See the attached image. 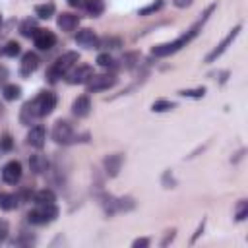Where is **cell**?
<instances>
[{"mask_svg":"<svg viewBox=\"0 0 248 248\" xmlns=\"http://www.w3.org/2000/svg\"><path fill=\"white\" fill-rule=\"evenodd\" d=\"M213 8L215 6H209L207 10H205V14L202 16V19H198L184 35H180L176 41H172V43H165V45H157V46H153L151 48V54L153 56H157V58H165V56H170V54H174V52H178L180 48H184L192 39H196L198 37V33H200V29H202V25L205 23V19L209 17V14L213 12Z\"/></svg>","mask_w":248,"mask_h":248,"instance_id":"1","label":"cell"},{"mask_svg":"<svg viewBox=\"0 0 248 248\" xmlns=\"http://www.w3.org/2000/svg\"><path fill=\"white\" fill-rule=\"evenodd\" d=\"M78 60H79V54H78L76 50L64 52V54L58 56V58L52 62V66L46 70V79H48L50 83H56L60 78L68 76V72L78 64Z\"/></svg>","mask_w":248,"mask_h":248,"instance_id":"2","label":"cell"},{"mask_svg":"<svg viewBox=\"0 0 248 248\" xmlns=\"http://www.w3.org/2000/svg\"><path fill=\"white\" fill-rule=\"evenodd\" d=\"M56 217H58L56 203H37V207L27 213V221L31 225H48Z\"/></svg>","mask_w":248,"mask_h":248,"instance_id":"3","label":"cell"},{"mask_svg":"<svg viewBox=\"0 0 248 248\" xmlns=\"http://www.w3.org/2000/svg\"><path fill=\"white\" fill-rule=\"evenodd\" d=\"M52 140L60 145H70L78 140V134L68 120H56L52 128Z\"/></svg>","mask_w":248,"mask_h":248,"instance_id":"4","label":"cell"},{"mask_svg":"<svg viewBox=\"0 0 248 248\" xmlns=\"http://www.w3.org/2000/svg\"><path fill=\"white\" fill-rule=\"evenodd\" d=\"M56 95L52 93V91H41L35 99H33V105H35V110H37V114H39V118L41 116H48L54 108H56Z\"/></svg>","mask_w":248,"mask_h":248,"instance_id":"5","label":"cell"},{"mask_svg":"<svg viewBox=\"0 0 248 248\" xmlns=\"http://www.w3.org/2000/svg\"><path fill=\"white\" fill-rule=\"evenodd\" d=\"M114 83H116V76H112V74H93L87 79L85 87H87V93H97V91H105V89L112 87Z\"/></svg>","mask_w":248,"mask_h":248,"instance_id":"6","label":"cell"},{"mask_svg":"<svg viewBox=\"0 0 248 248\" xmlns=\"http://www.w3.org/2000/svg\"><path fill=\"white\" fill-rule=\"evenodd\" d=\"M240 29H242L240 25L232 27V29L229 31V35H227V37H225V39H223V41H221V43H219V45H217V46H215V48H213V50H211V52H209V54L205 56V62H213L215 58H219V56H221V54H223V52H225V50L229 48V45H231V43H232V41H234V39L238 37Z\"/></svg>","mask_w":248,"mask_h":248,"instance_id":"7","label":"cell"},{"mask_svg":"<svg viewBox=\"0 0 248 248\" xmlns=\"http://www.w3.org/2000/svg\"><path fill=\"white\" fill-rule=\"evenodd\" d=\"M33 43L39 50H50L56 45V35L48 29H37L33 35Z\"/></svg>","mask_w":248,"mask_h":248,"instance_id":"8","label":"cell"},{"mask_svg":"<svg viewBox=\"0 0 248 248\" xmlns=\"http://www.w3.org/2000/svg\"><path fill=\"white\" fill-rule=\"evenodd\" d=\"M93 66H87V64H81L78 68H74L72 72H68V83L72 85H79V83H87V79L93 76Z\"/></svg>","mask_w":248,"mask_h":248,"instance_id":"9","label":"cell"},{"mask_svg":"<svg viewBox=\"0 0 248 248\" xmlns=\"http://www.w3.org/2000/svg\"><path fill=\"white\" fill-rule=\"evenodd\" d=\"M21 163L19 161H8L2 169V180L6 184H17L21 178Z\"/></svg>","mask_w":248,"mask_h":248,"instance_id":"10","label":"cell"},{"mask_svg":"<svg viewBox=\"0 0 248 248\" xmlns=\"http://www.w3.org/2000/svg\"><path fill=\"white\" fill-rule=\"evenodd\" d=\"M76 43H78L79 46H85V48H97L99 37H97V33H95L93 29L85 27V29H79V31L76 33Z\"/></svg>","mask_w":248,"mask_h":248,"instance_id":"11","label":"cell"},{"mask_svg":"<svg viewBox=\"0 0 248 248\" xmlns=\"http://www.w3.org/2000/svg\"><path fill=\"white\" fill-rule=\"evenodd\" d=\"M39 68V56L35 52H25L21 56V62H19V74L25 78V76H31L35 70Z\"/></svg>","mask_w":248,"mask_h":248,"instance_id":"12","label":"cell"},{"mask_svg":"<svg viewBox=\"0 0 248 248\" xmlns=\"http://www.w3.org/2000/svg\"><path fill=\"white\" fill-rule=\"evenodd\" d=\"M45 140H46V130H45V126H41V124L31 126V130L27 132V143H29L31 147L41 149V147L45 145Z\"/></svg>","mask_w":248,"mask_h":248,"instance_id":"13","label":"cell"},{"mask_svg":"<svg viewBox=\"0 0 248 248\" xmlns=\"http://www.w3.org/2000/svg\"><path fill=\"white\" fill-rule=\"evenodd\" d=\"M72 112H74V116H78V118H85V116L91 112V101H89V97H87V95L76 97L74 103H72Z\"/></svg>","mask_w":248,"mask_h":248,"instance_id":"14","label":"cell"},{"mask_svg":"<svg viewBox=\"0 0 248 248\" xmlns=\"http://www.w3.org/2000/svg\"><path fill=\"white\" fill-rule=\"evenodd\" d=\"M56 25L62 31H74L79 25V16H76L72 12H62L58 16V19H56Z\"/></svg>","mask_w":248,"mask_h":248,"instance_id":"15","label":"cell"},{"mask_svg":"<svg viewBox=\"0 0 248 248\" xmlns=\"http://www.w3.org/2000/svg\"><path fill=\"white\" fill-rule=\"evenodd\" d=\"M122 163H124V157L120 153H112V155L105 157V161H103L105 170H107L108 176H116L118 170H120V167H122Z\"/></svg>","mask_w":248,"mask_h":248,"instance_id":"16","label":"cell"},{"mask_svg":"<svg viewBox=\"0 0 248 248\" xmlns=\"http://www.w3.org/2000/svg\"><path fill=\"white\" fill-rule=\"evenodd\" d=\"M37 118H39V114H37V110H35L33 101H27V103L21 107V112H19V120H21V124H23V126H31Z\"/></svg>","mask_w":248,"mask_h":248,"instance_id":"17","label":"cell"},{"mask_svg":"<svg viewBox=\"0 0 248 248\" xmlns=\"http://www.w3.org/2000/svg\"><path fill=\"white\" fill-rule=\"evenodd\" d=\"M29 167H31V170H33L35 174H43V172L48 170V161H46L45 155L37 153V155H31V157H29Z\"/></svg>","mask_w":248,"mask_h":248,"instance_id":"18","label":"cell"},{"mask_svg":"<svg viewBox=\"0 0 248 248\" xmlns=\"http://www.w3.org/2000/svg\"><path fill=\"white\" fill-rule=\"evenodd\" d=\"M19 205V196L17 194H8V192H2L0 194V209L4 211H12Z\"/></svg>","mask_w":248,"mask_h":248,"instance_id":"19","label":"cell"},{"mask_svg":"<svg viewBox=\"0 0 248 248\" xmlns=\"http://www.w3.org/2000/svg\"><path fill=\"white\" fill-rule=\"evenodd\" d=\"M54 12H56V6L52 2H45V4L35 6V16L39 19H50L54 16Z\"/></svg>","mask_w":248,"mask_h":248,"instance_id":"20","label":"cell"},{"mask_svg":"<svg viewBox=\"0 0 248 248\" xmlns=\"http://www.w3.org/2000/svg\"><path fill=\"white\" fill-rule=\"evenodd\" d=\"M83 8H85V12H87L91 17H99V16L105 12V2H103V0H85Z\"/></svg>","mask_w":248,"mask_h":248,"instance_id":"21","label":"cell"},{"mask_svg":"<svg viewBox=\"0 0 248 248\" xmlns=\"http://www.w3.org/2000/svg\"><path fill=\"white\" fill-rule=\"evenodd\" d=\"M33 202H35V205L37 203H54L56 202V196H54L52 190L43 188V190H39V192L33 194Z\"/></svg>","mask_w":248,"mask_h":248,"instance_id":"22","label":"cell"},{"mask_svg":"<svg viewBox=\"0 0 248 248\" xmlns=\"http://www.w3.org/2000/svg\"><path fill=\"white\" fill-rule=\"evenodd\" d=\"M2 97H4L6 101H16V99L21 97V87L16 85V83H6V85L2 87Z\"/></svg>","mask_w":248,"mask_h":248,"instance_id":"23","label":"cell"},{"mask_svg":"<svg viewBox=\"0 0 248 248\" xmlns=\"http://www.w3.org/2000/svg\"><path fill=\"white\" fill-rule=\"evenodd\" d=\"M19 52H21V46H19L17 41H8V43L0 48V54H2V56H10V58L17 56Z\"/></svg>","mask_w":248,"mask_h":248,"instance_id":"24","label":"cell"},{"mask_svg":"<svg viewBox=\"0 0 248 248\" xmlns=\"http://www.w3.org/2000/svg\"><path fill=\"white\" fill-rule=\"evenodd\" d=\"M99 46H103V48H107V50H114V48H120V46H122V41H120L118 37H103V39H99L97 48H99Z\"/></svg>","mask_w":248,"mask_h":248,"instance_id":"25","label":"cell"},{"mask_svg":"<svg viewBox=\"0 0 248 248\" xmlns=\"http://www.w3.org/2000/svg\"><path fill=\"white\" fill-rule=\"evenodd\" d=\"M35 31H37V23H35L33 19H25V21H21V25H19V33H21L23 37L31 39V37L35 35Z\"/></svg>","mask_w":248,"mask_h":248,"instance_id":"26","label":"cell"},{"mask_svg":"<svg viewBox=\"0 0 248 248\" xmlns=\"http://www.w3.org/2000/svg\"><path fill=\"white\" fill-rule=\"evenodd\" d=\"M176 105L172 103V101H167V99H159V101H155L153 105H151V110L153 112H167V110H172Z\"/></svg>","mask_w":248,"mask_h":248,"instance_id":"27","label":"cell"},{"mask_svg":"<svg viewBox=\"0 0 248 248\" xmlns=\"http://www.w3.org/2000/svg\"><path fill=\"white\" fill-rule=\"evenodd\" d=\"M97 64H99L101 68H105V70H110V68L116 66V60H114L108 52H101V54L97 56Z\"/></svg>","mask_w":248,"mask_h":248,"instance_id":"28","label":"cell"},{"mask_svg":"<svg viewBox=\"0 0 248 248\" xmlns=\"http://www.w3.org/2000/svg\"><path fill=\"white\" fill-rule=\"evenodd\" d=\"M163 8V0H155V2H151V4H147L145 8H140V16H149V14H155V12H159Z\"/></svg>","mask_w":248,"mask_h":248,"instance_id":"29","label":"cell"},{"mask_svg":"<svg viewBox=\"0 0 248 248\" xmlns=\"http://www.w3.org/2000/svg\"><path fill=\"white\" fill-rule=\"evenodd\" d=\"M182 97H188V99H202L205 95V87H196V89H182L180 91Z\"/></svg>","mask_w":248,"mask_h":248,"instance_id":"30","label":"cell"},{"mask_svg":"<svg viewBox=\"0 0 248 248\" xmlns=\"http://www.w3.org/2000/svg\"><path fill=\"white\" fill-rule=\"evenodd\" d=\"M234 217H236V221H244V219L248 217V202H246V200H240V202H238Z\"/></svg>","mask_w":248,"mask_h":248,"instance_id":"31","label":"cell"},{"mask_svg":"<svg viewBox=\"0 0 248 248\" xmlns=\"http://www.w3.org/2000/svg\"><path fill=\"white\" fill-rule=\"evenodd\" d=\"M122 62H124V66H126V68H132V66H136V62H140V54H138V52H130V54H124Z\"/></svg>","mask_w":248,"mask_h":248,"instance_id":"32","label":"cell"},{"mask_svg":"<svg viewBox=\"0 0 248 248\" xmlns=\"http://www.w3.org/2000/svg\"><path fill=\"white\" fill-rule=\"evenodd\" d=\"M0 149L2 151H12L14 149V140H12L10 134H6V136L0 138Z\"/></svg>","mask_w":248,"mask_h":248,"instance_id":"33","label":"cell"},{"mask_svg":"<svg viewBox=\"0 0 248 248\" xmlns=\"http://www.w3.org/2000/svg\"><path fill=\"white\" fill-rule=\"evenodd\" d=\"M8 232H10V227H8V221L0 219V244L8 238Z\"/></svg>","mask_w":248,"mask_h":248,"instance_id":"34","label":"cell"},{"mask_svg":"<svg viewBox=\"0 0 248 248\" xmlns=\"http://www.w3.org/2000/svg\"><path fill=\"white\" fill-rule=\"evenodd\" d=\"M8 76H10V74H8V68L0 64V87H4V85H6V81H8Z\"/></svg>","mask_w":248,"mask_h":248,"instance_id":"35","label":"cell"},{"mask_svg":"<svg viewBox=\"0 0 248 248\" xmlns=\"http://www.w3.org/2000/svg\"><path fill=\"white\" fill-rule=\"evenodd\" d=\"M132 246L134 248H145V246H149V238H136L132 242Z\"/></svg>","mask_w":248,"mask_h":248,"instance_id":"36","label":"cell"},{"mask_svg":"<svg viewBox=\"0 0 248 248\" xmlns=\"http://www.w3.org/2000/svg\"><path fill=\"white\" fill-rule=\"evenodd\" d=\"M192 2H194V0H172V4H174L176 8H188V6H192Z\"/></svg>","mask_w":248,"mask_h":248,"instance_id":"37","label":"cell"},{"mask_svg":"<svg viewBox=\"0 0 248 248\" xmlns=\"http://www.w3.org/2000/svg\"><path fill=\"white\" fill-rule=\"evenodd\" d=\"M66 2H68L72 8H81V6L85 4V0H66Z\"/></svg>","mask_w":248,"mask_h":248,"instance_id":"38","label":"cell"},{"mask_svg":"<svg viewBox=\"0 0 248 248\" xmlns=\"http://www.w3.org/2000/svg\"><path fill=\"white\" fill-rule=\"evenodd\" d=\"M0 110H2V107H0Z\"/></svg>","mask_w":248,"mask_h":248,"instance_id":"39","label":"cell"}]
</instances>
